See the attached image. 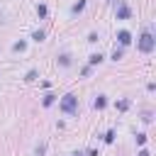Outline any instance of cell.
<instances>
[{"mask_svg":"<svg viewBox=\"0 0 156 156\" xmlns=\"http://www.w3.org/2000/svg\"><path fill=\"white\" fill-rule=\"evenodd\" d=\"M54 100H56V95H44V107H49V105H54Z\"/></svg>","mask_w":156,"mask_h":156,"instance_id":"cell-9","label":"cell"},{"mask_svg":"<svg viewBox=\"0 0 156 156\" xmlns=\"http://www.w3.org/2000/svg\"><path fill=\"white\" fill-rule=\"evenodd\" d=\"M83 7H85V0H78V2L71 7V12H73V15H78V12H83Z\"/></svg>","mask_w":156,"mask_h":156,"instance_id":"cell-5","label":"cell"},{"mask_svg":"<svg viewBox=\"0 0 156 156\" xmlns=\"http://www.w3.org/2000/svg\"><path fill=\"white\" fill-rule=\"evenodd\" d=\"M88 61H90V66H95V63H100V61H102V56H100V54H93Z\"/></svg>","mask_w":156,"mask_h":156,"instance_id":"cell-10","label":"cell"},{"mask_svg":"<svg viewBox=\"0 0 156 156\" xmlns=\"http://www.w3.org/2000/svg\"><path fill=\"white\" fill-rule=\"evenodd\" d=\"M37 12H39V17H44V15H46V5H39V7H37Z\"/></svg>","mask_w":156,"mask_h":156,"instance_id":"cell-16","label":"cell"},{"mask_svg":"<svg viewBox=\"0 0 156 156\" xmlns=\"http://www.w3.org/2000/svg\"><path fill=\"white\" fill-rule=\"evenodd\" d=\"M129 15H132V10L127 5H119L117 7V20H129Z\"/></svg>","mask_w":156,"mask_h":156,"instance_id":"cell-3","label":"cell"},{"mask_svg":"<svg viewBox=\"0 0 156 156\" xmlns=\"http://www.w3.org/2000/svg\"><path fill=\"white\" fill-rule=\"evenodd\" d=\"M44 37H46V34H44V29H37V32L32 34V39H34V41H41Z\"/></svg>","mask_w":156,"mask_h":156,"instance_id":"cell-8","label":"cell"},{"mask_svg":"<svg viewBox=\"0 0 156 156\" xmlns=\"http://www.w3.org/2000/svg\"><path fill=\"white\" fill-rule=\"evenodd\" d=\"M136 144H146V134H136Z\"/></svg>","mask_w":156,"mask_h":156,"instance_id":"cell-17","label":"cell"},{"mask_svg":"<svg viewBox=\"0 0 156 156\" xmlns=\"http://www.w3.org/2000/svg\"><path fill=\"white\" fill-rule=\"evenodd\" d=\"M24 46H27L24 41H17V44H12V51H24Z\"/></svg>","mask_w":156,"mask_h":156,"instance_id":"cell-11","label":"cell"},{"mask_svg":"<svg viewBox=\"0 0 156 156\" xmlns=\"http://www.w3.org/2000/svg\"><path fill=\"white\" fill-rule=\"evenodd\" d=\"M154 46H156V39H154L151 29H146V32H144V34L139 37V51L149 54V51H154Z\"/></svg>","mask_w":156,"mask_h":156,"instance_id":"cell-1","label":"cell"},{"mask_svg":"<svg viewBox=\"0 0 156 156\" xmlns=\"http://www.w3.org/2000/svg\"><path fill=\"white\" fill-rule=\"evenodd\" d=\"M73 156H85V154H73Z\"/></svg>","mask_w":156,"mask_h":156,"instance_id":"cell-19","label":"cell"},{"mask_svg":"<svg viewBox=\"0 0 156 156\" xmlns=\"http://www.w3.org/2000/svg\"><path fill=\"white\" fill-rule=\"evenodd\" d=\"M105 141H107V144H112V141H115V132H112V129L105 134Z\"/></svg>","mask_w":156,"mask_h":156,"instance_id":"cell-14","label":"cell"},{"mask_svg":"<svg viewBox=\"0 0 156 156\" xmlns=\"http://www.w3.org/2000/svg\"><path fill=\"white\" fill-rule=\"evenodd\" d=\"M105 105H107V100H105V95H100V98H95V107H98V110H102Z\"/></svg>","mask_w":156,"mask_h":156,"instance_id":"cell-7","label":"cell"},{"mask_svg":"<svg viewBox=\"0 0 156 156\" xmlns=\"http://www.w3.org/2000/svg\"><path fill=\"white\" fill-rule=\"evenodd\" d=\"M139 156H149V151H146V149H141V151H139Z\"/></svg>","mask_w":156,"mask_h":156,"instance_id":"cell-18","label":"cell"},{"mask_svg":"<svg viewBox=\"0 0 156 156\" xmlns=\"http://www.w3.org/2000/svg\"><path fill=\"white\" fill-rule=\"evenodd\" d=\"M61 110H63L66 115H73V112L78 110V98H76L73 93L63 95V98H61Z\"/></svg>","mask_w":156,"mask_h":156,"instance_id":"cell-2","label":"cell"},{"mask_svg":"<svg viewBox=\"0 0 156 156\" xmlns=\"http://www.w3.org/2000/svg\"><path fill=\"white\" fill-rule=\"evenodd\" d=\"M34 78H37V71H34V68H32V71H27V76H24V80H29V83H32Z\"/></svg>","mask_w":156,"mask_h":156,"instance_id":"cell-12","label":"cell"},{"mask_svg":"<svg viewBox=\"0 0 156 156\" xmlns=\"http://www.w3.org/2000/svg\"><path fill=\"white\" fill-rule=\"evenodd\" d=\"M117 107H119V110H127V107H129V100H119Z\"/></svg>","mask_w":156,"mask_h":156,"instance_id":"cell-15","label":"cell"},{"mask_svg":"<svg viewBox=\"0 0 156 156\" xmlns=\"http://www.w3.org/2000/svg\"><path fill=\"white\" fill-rule=\"evenodd\" d=\"M119 58H122V49H115L112 51V61H119Z\"/></svg>","mask_w":156,"mask_h":156,"instance_id":"cell-13","label":"cell"},{"mask_svg":"<svg viewBox=\"0 0 156 156\" xmlns=\"http://www.w3.org/2000/svg\"><path fill=\"white\" fill-rule=\"evenodd\" d=\"M117 39H119V44H122V46H127V44H129V41H132V34H129V32H127V29H122V32H119V34H117Z\"/></svg>","mask_w":156,"mask_h":156,"instance_id":"cell-4","label":"cell"},{"mask_svg":"<svg viewBox=\"0 0 156 156\" xmlns=\"http://www.w3.org/2000/svg\"><path fill=\"white\" fill-rule=\"evenodd\" d=\"M58 63H61V66H71V56H68V54H61V56H58Z\"/></svg>","mask_w":156,"mask_h":156,"instance_id":"cell-6","label":"cell"}]
</instances>
